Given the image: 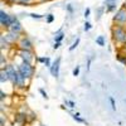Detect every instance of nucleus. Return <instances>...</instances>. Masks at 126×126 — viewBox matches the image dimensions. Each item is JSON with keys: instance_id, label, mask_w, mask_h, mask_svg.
<instances>
[{"instance_id": "nucleus-18", "label": "nucleus", "mask_w": 126, "mask_h": 126, "mask_svg": "<svg viewBox=\"0 0 126 126\" xmlns=\"http://www.w3.org/2000/svg\"><path fill=\"white\" fill-rule=\"evenodd\" d=\"M53 20H54V15H53V14H47V15H46V22H47L48 24L53 23Z\"/></svg>"}, {"instance_id": "nucleus-15", "label": "nucleus", "mask_w": 126, "mask_h": 126, "mask_svg": "<svg viewBox=\"0 0 126 126\" xmlns=\"http://www.w3.org/2000/svg\"><path fill=\"white\" fill-rule=\"evenodd\" d=\"M79 116H81V115H79L78 112H76V113H73V115H72V117H73V120H75V121H77V122H81V124H87V122H86V120L81 119Z\"/></svg>"}, {"instance_id": "nucleus-27", "label": "nucleus", "mask_w": 126, "mask_h": 126, "mask_svg": "<svg viewBox=\"0 0 126 126\" xmlns=\"http://www.w3.org/2000/svg\"><path fill=\"white\" fill-rule=\"evenodd\" d=\"M72 75H73V76H75V77L79 75V66H77V67H76L75 69H73V72H72Z\"/></svg>"}, {"instance_id": "nucleus-5", "label": "nucleus", "mask_w": 126, "mask_h": 126, "mask_svg": "<svg viewBox=\"0 0 126 126\" xmlns=\"http://www.w3.org/2000/svg\"><path fill=\"white\" fill-rule=\"evenodd\" d=\"M18 48H19V50H30L32 52V49H33V42H32L28 37L24 35L19 39Z\"/></svg>"}, {"instance_id": "nucleus-10", "label": "nucleus", "mask_w": 126, "mask_h": 126, "mask_svg": "<svg viewBox=\"0 0 126 126\" xmlns=\"http://www.w3.org/2000/svg\"><path fill=\"white\" fill-rule=\"evenodd\" d=\"M19 57L22 59V62H27V63H30L33 62V53L30 50H19Z\"/></svg>"}, {"instance_id": "nucleus-28", "label": "nucleus", "mask_w": 126, "mask_h": 126, "mask_svg": "<svg viewBox=\"0 0 126 126\" xmlns=\"http://www.w3.org/2000/svg\"><path fill=\"white\" fill-rule=\"evenodd\" d=\"M39 92H40V94H42V96H43L46 100H48V94H47V92H46L43 88H39Z\"/></svg>"}, {"instance_id": "nucleus-22", "label": "nucleus", "mask_w": 126, "mask_h": 126, "mask_svg": "<svg viewBox=\"0 0 126 126\" xmlns=\"http://www.w3.org/2000/svg\"><path fill=\"white\" fill-rule=\"evenodd\" d=\"M109 101H110V103H111V109H112L113 111H116V103H115L113 97H109Z\"/></svg>"}, {"instance_id": "nucleus-17", "label": "nucleus", "mask_w": 126, "mask_h": 126, "mask_svg": "<svg viewBox=\"0 0 126 126\" xmlns=\"http://www.w3.org/2000/svg\"><path fill=\"white\" fill-rule=\"evenodd\" d=\"M33 1H34V0H18V4L23 5V6H30V4Z\"/></svg>"}, {"instance_id": "nucleus-8", "label": "nucleus", "mask_w": 126, "mask_h": 126, "mask_svg": "<svg viewBox=\"0 0 126 126\" xmlns=\"http://www.w3.org/2000/svg\"><path fill=\"white\" fill-rule=\"evenodd\" d=\"M59 68H61V57H57L54 59V62L52 63V66L49 67V71H50V75L58 78L59 77Z\"/></svg>"}, {"instance_id": "nucleus-21", "label": "nucleus", "mask_w": 126, "mask_h": 126, "mask_svg": "<svg viewBox=\"0 0 126 126\" xmlns=\"http://www.w3.org/2000/svg\"><path fill=\"white\" fill-rule=\"evenodd\" d=\"M30 18H33V19H42L43 18V15H40V14H37V13H30V14H28Z\"/></svg>"}, {"instance_id": "nucleus-29", "label": "nucleus", "mask_w": 126, "mask_h": 126, "mask_svg": "<svg viewBox=\"0 0 126 126\" xmlns=\"http://www.w3.org/2000/svg\"><path fill=\"white\" fill-rule=\"evenodd\" d=\"M66 9H67V12H68L69 14L73 13V6H72V4H67V5H66Z\"/></svg>"}, {"instance_id": "nucleus-30", "label": "nucleus", "mask_w": 126, "mask_h": 126, "mask_svg": "<svg viewBox=\"0 0 126 126\" xmlns=\"http://www.w3.org/2000/svg\"><path fill=\"white\" fill-rule=\"evenodd\" d=\"M90 14H91V9H90V8H86V10H85V14H83V16H85V18H88V16H90Z\"/></svg>"}, {"instance_id": "nucleus-14", "label": "nucleus", "mask_w": 126, "mask_h": 126, "mask_svg": "<svg viewBox=\"0 0 126 126\" xmlns=\"http://www.w3.org/2000/svg\"><path fill=\"white\" fill-rule=\"evenodd\" d=\"M0 48H1V50H4V49H8L9 48V43L5 40V38H4V35L1 34V37H0Z\"/></svg>"}, {"instance_id": "nucleus-11", "label": "nucleus", "mask_w": 126, "mask_h": 126, "mask_svg": "<svg viewBox=\"0 0 126 126\" xmlns=\"http://www.w3.org/2000/svg\"><path fill=\"white\" fill-rule=\"evenodd\" d=\"M105 9L107 13H113L117 9V0H105Z\"/></svg>"}, {"instance_id": "nucleus-4", "label": "nucleus", "mask_w": 126, "mask_h": 126, "mask_svg": "<svg viewBox=\"0 0 126 126\" xmlns=\"http://www.w3.org/2000/svg\"><path fill=\"white\" fill-rule=\"evenodd\" d=\"M0 25H1L3 29H6V30L12 25V15L6 13L4 9L0 10Z\"/></svg>"}, {"instance_id": "nucleus-16", "label": "nucleus", "mask_w": 126, "mask_h": 126, "mask_svg": "<svg viewBox=\"0 0 126 126\" xmlns=\"http://www.w3.org/2000/svg\"><path fill=\"white\" fill-rule=\"evenodd\" d=\"M105 43H106V40H105V37H103V35H98V37L96 38V44H97V46L103 47Z\"/></svg>"}, {"instance_id": "nucleus-25", "label": "nucleus", "mask_w": 126, "mask_h": 126, "mask_svg": "<svg viewBox=\"0 0 126 126\" xmlns=\"http://www.w3.org/2000/svg\"><path fill=\"white\" fill-rule=\"evenodd\" d=\"M91 28H92V25H91V23H90V22H86V23H85V25H83V30H85V32H88Z\"/></svg>"}, {"instance_id": "nucleus-19", "label": "nucleus", "mask_w": 126, "mask_h": 126, "mask_svg": "<svg viewBox=\"0 0 126 126\" xmlns=\"http://www.w3.org/2000/svg\"><path fill=\"white\" fill-rule=\"evenodd\" d=\"M78 44H79V38H77V39L72 43V46L69 47V50H71V52H72V50H75V49L77 48V46H78Z\"/></svg>"}, {"instance_id": "nucleus-7", "label": "nucleus", "mask_w": 126, "mask_h": 126, "mask_svg": "<svg viewBox=\"0 0 126 126\" xmlns=\"http://www.w3.org/2000/svg\"><path fill=\"white\" fill-rule=\"evenodd\" d=\"M3 35H4L5 40L9 43V46H13V44H15L16 42H19V39L22 38V37H20V34L13 33V32H10V30H6L5 33H3Z\"/></svg>"}, {"instance_id": "nucleus-2", "label": "nucleus", "mask_w": 126, "mask_h": 126, "mask_svg": "<svg viewBox=\"0 0 126 126\" xmlns=\"http://www.w3.org/2000/svg\"><path fill=\"white\" fill-rule=\"evenodd\" d=\"M16 69H18V72H19L25 79H30L32 77L34 76V72H35L34 66L30 64V63H27V62H22V63L18 66Z\"/></svg>"}, {"instance_id": "nucleus-3", "label": "nucleus", "mask_w": 126, "mask_h": 126, "mask_svg": "<svg viewBox=\"0 0 126 126\" xmlns=\"http://www.w3.org/2000/svg\"><path fill=\"white\" fill-rule=\"evenodd\" d=\"M112 22L115 23V25H122L125 27L126 24V6L122 5L121 8H119L115 13L113 18H112Z\"/></svg>"}, {"instance_id": "nucleus-1", "label": "nucleus", "mask_w": 126, "mask_h": 126, "mask_svg": "<svg viewBox=\"0 0 126 126\" xmlns=\"http://www.w3.org/2000/svg\"><path fill=\"white\" fill-rule=\"evenodd\" d=\"M111 34H112V39L115 43L117 44H124L126 43V28L122 25H113L111 29Z\"/></svg>"}, {"instance_id": "nucleus-6", "label": "nucleus", "mask_w": 126, "mask_h": 126, "mask_svg": "<svg viewBox=\"0 0 126 126\" xmlns=\"http://www.w3.org/2000/svg\"><path fill=\"white\" fill-rule=\"evenodd\" d=\"M8 30L13 32V33H16V34H20L23 32V25L20 24L16 15H12V25H10V28Z\"/></svg>"}, {"instance_id": "nucleus-12", "label": "nucleus", "mask_w": 126, "mask_h": 126, "mask_svg": "<svg viewBox=\"0 0 126 126\" xmlns=\"http://www.w3.org/2000/svg\"><path fill=\"white\" fill-rule=\"evenodd\" d=\"M116 58H117V61L120 62V63H122L124 66H126V54H124L122 52H117V54H116Z\"/></svg>"}, {"instance_id": "nucleus-24", "label": "nucleus", "mask_w": 126, "mask_h": 126, "mask_svg": "<svg viewBox=\"0 0 126 126\" xmlns=\"http://www.w3.org/2000/svg\"><path fill=\"white\" fill-rule=\"evenodd\" d=\"M106 9H103V8H98V14H97V16H96V20H100L101 19V16H102V13L105 12Z\"/></svg>"}, {"instance_id": "nucleus-23", "label": "nucleus", "mask_w": 126, "mask_h": 126, "mask_svg": "<svg viewBox=\"0 0 126 126\" xmlns=\"http://www.w3.org/2000/svg\"><path fill=\"white\" fill-rule=\"evenodd\" d=\"M0 63H1V68H4V66H6V58L4 57V54L0 56Z\"/></svg>"}, {"instance_id": "nucleus-31", "label": "nucleus", "mask_w": 126, "mask_h": 126, "mask_svg": "<svg viewBox=\"0 0 126 126\" xmlns=\"http://www.w3.org/2000/svg\"><path fill=\"white\" fill-rule=\"evenodd\" d=\"M6 97V93H4V91H0V101H4V98Z\"/></svg>"}, {"instance_id": "nucleus-35", "label": "nucleus", "mask_w": 126, "mask_h": 126, "mask_svg": "<svg viewBox=\"0 0 126 126\" xmlns=\"http://www.w3.org/2000/svg\"><path fill=\"white\" fill-rule=\"evenodd\" d=\"M6 3H9V4H18V0H6Z\"/></svg>"}, {"instance_id": "nucleus-33", "label": "nucleus", "mask_w": 126, "mask_h": 126, "mask_svg": "<svg viewBox=\"0 0 126 126\" xmlns=\"http://www.w3.org/2000/svg\"><path fill=\"white\" fill-rule=\"evenodd\" d=\"M120 52H122L124 54H126V43H124V44L121 46V49H120Z\"/></svg>"}, {"instance_id": "nucleus-20", "label": "nucleus", "mask_w": 126, "mask_h": 126, "mask_svg": "<svg viewBox=\"0 0 126 126\" xmlns=\"http://www.w3.org/2000/svg\"><path fill=\"white\" fill-rule=\"evenodd\" d=\"M64 103H66V105H68V106H69V109H75V107H76V103L73 102V101H69V100H64Z\"/></svg>"}, {"instance_id": "nucleus-37", "label": "nucleus", "mask_w": 126, "mask_h": 126, "mask_svg": "<svg viewBox=\"0 0 126 126\" xmlns=\"http://www.w3.org/2000/svg\"><path fill=\"white\" fill-rule=\"evenodd\" d=\"M124 5H125V6H126V1H125V4H124Z\"/></svg>"}, {"instance_id": "nucleus-9", "label": "nucleus", "mask_w": 126, "mask_h": 126, "mask_svg": "<svg viewBox=\"0 0 126 126\" xmlns=\"http://www.w3.org/2000/svg\"><path fill=\"white\" fill-rule=\"evenodd\" d=\"M14 122L19 126H24L28 122V115L25 112H16L14 116Z\"/></svg>"}, {"instance_id": "nucleus-32", "label": "nucleus", "mask_w": 126, "mask_h": 126, "mask_svg": "<svg viewBox=\"0 0 126 126\" xmlns=\"http://www.w3.org/2000/svg\"><path fill=\"white\" fill-rule=\"evenodd\" d=\"M62 46V43H61V42H54V46H53V49L56 50V49H58L59 47Z\"/></svg>"}, {"instance_id": "nucleus-34", "label": "nucleus", "mask_w": 126, "mask_h": 126, "mask_svg": "<svg viewBox=\"0 0 126 126\" xmlns=\"http://www.w3.org/2000/svg\"><path fill=\"white\" fill-rule=\"evenodd\" d=\"M0 126H5V120H4V116L0 117Z\"/></svg>"}, {"instance_id": "nucleus-26", "label": "nucleus", "mask_w": 126, "mask_h": 126, "mask_svg": "<svg viewBox=\"0 0 126 126\" xmlns=\"http://www.w3.org/2000/svg\"><path fill=\"white\" fill-rule=\"evenodd\" d=\"M44 66H46V67H50V66H52V62H50V58H49V57H46Z\"/></svg>"}, {"instance_id": "nucleus-13", "label": "nucleus", "mask_w": 126, "mask_h": 126, "mask_svg": "<svg viewBox=\"0 0 126 126\" xmlns=\"http://www.w3.org/2000/svg\"><path fill=\"white\" fill-rule=\"evenodd\" d=\"M6 81H9V77L6 75V72L4 68H1V71H0V82L1 83H5Z\"/></svg>"}, {"instance_id": "nucleus-36", "label": "nucleus", "mask_w": 126, "mask_h": 126, "mask_svg": "<svg viewBox=\"0 0 126 126\" xmlns=\"http://www.w3.org/2000/svg\"><path fill=\"white\" fill-rule=\"evenodd\" d=\"M44 61H46V57H39L38 58V62H40V63H44Z\"/></svg>"}]
</instances>
